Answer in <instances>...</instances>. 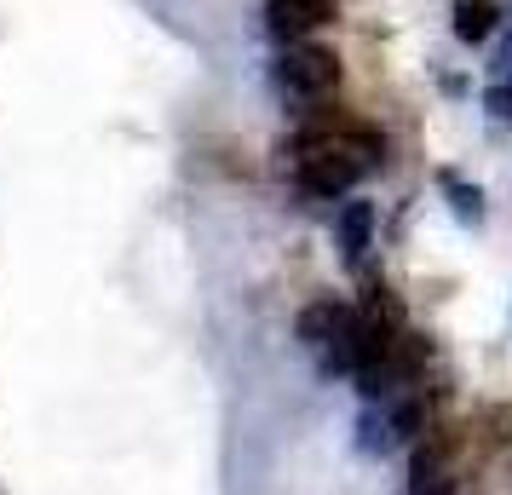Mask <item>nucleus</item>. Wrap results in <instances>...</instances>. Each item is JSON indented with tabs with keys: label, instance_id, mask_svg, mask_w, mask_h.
<instances>
[{
	"label": "nucleus",
	"instance_id": "423d86ee",
	"mask_svg": "<svg viewBox=\"0 0 512 495\" xmlns=\"http://www.w3.org/2000/svg\"><path fill=\"white\" fill-rule=\"evenodd\" d=\"M449 29L461 47H484L501 29V0H449Z\"/></svg>",
	"mask_w": 512,
	"mask_h": 495
},
{
	"label": "nucleus",
	"instance_id": "7ed1b4c3",
	"mask_svg": "<svg viewBox=\"0 0 512 495\" xmlns=\"http://www.w3.org/2000/svg\"><path fill=\"white\" fill-rule=\"evenodd\" d=\"M340 58L328 47H311V41H288L277 52V64H271V81H277L288 98H300V104H317L340 87Z\"/></svg>",
	"mask_w": 512,
	"mask_h": 495
},
{
	"label": "nucleus",
	"instance_id": "0eeeda50",
	"mask_svg": "<svg viewBox=\"0 0 512 495\" xmlns=\"http://www.w3.org/2000/svg\"><path fill=\"white\" fill-rule=\"evenodd\" d=\"M340 317H346V300H334V294H317V300H305L300 317H294V334H300L305 352H323L334 329H340Z\"/></svg>",
	"mask_w": 512,
	"mask_h": 495
},
{
	"label": "nucleus",
	"instance_id": "9b49d317",
	"mask_svg": "<svg viewBox=\"0 0 512 495\" xmlns=\"http://www.w3.org/2000/svg\"><path fill=\"white\" fill-rule=\"evenodd\" d=\"M357 449L363 455H386L392 449V426H386L380 403H363V415H357Z\"/></svg>",
	"mask_w": 512,
	"mask_h": 495
},
{
	"label": "nucleus",
	"instance_id": "f257e3e1",
	"mask_svg": "<svg viewBox=\"0 0 512 495\" xmlns=\"http://www.w3.org/2000/svg\"><path fill=\"white\" fill-rule=\"evenodd\" d=\"M294 167H300V185L311 196H346L369 173V156L346 139H311V133H300L294 139Z\"/></svg>",
	"mask_w": 512,
	"mask_h": 495
},
{
	"label": "nucleus",
	"instance_id": "1a4fd4ad",
	"mask_svg": "<svg viewBox=\"0 0 512 495\" xmlns=\"http://www.w3.org/2000/svg\"><path fill=\"white\" fill-rule=\"evenodd\" d=\"M438 190L449 196V213H455L461 225H484V190H478V185H466L461 173H449V167H443Z\"/></svg>",
	"mask_w": 512,
	"mask_h": 495
},
{
	"label": "nucleus",
	"instance_id": "20e7f679",
	"mask_svg": "<svg viewBox=\"0 0 512 495\" xmlns=\"http://www.w3.org/2000/svg\"><path fill=\"white\" fill-rule=\"evenodd\" d=\"M323 24H334V0H265V29L277 35L282 47L317 35Z\"/></svg>",
	"mask_w": 512,
	"mask_h": 495
},
{
	"label": "nucleus",
	"instance_id": "ddd939ff",
	"mask_svg": "<svg viewBox=\"0 0 512 495\" xmlns=\"http://www.w3.org/2000/svg\"><path fill=\"white\" fill-rule=\"evenodd\" d=\"M495 75H501V81H512V35L501 41V52H495Z\"/></svg>",
	"mask_w": 512,
	"mask_h": 495
},
{
	"label": "nucleus",
	"instance_id": "4468645a",
	"mask_svg": "<svg viewBox=\"0 0 512 495\" xmlns=\"http://www.w3.org/2000/svg\"><path fill=\"white\" fill-rule=\"evenodd\" d=\"M455 495H461V490H455Z\"/></svg>",
	"mask_w": 512,
	"mask_h": 495
},
{
	"label": "nucleus",
	"instance_id": "39448f33",
	"mask_svg": "<svg viewBox=\"0 0 512 495\" xmlns=\"http://www.w3.org/2000/svg\"><path fill=\"white\" fill-rule=\"evenodd\" d=\"M374 225H380L374 202H346V208L334 213V248H340L346 265H363V254L374 248Z\"/></svg>",
	"mask_w": 512,
	"mask_h": 495
},
{
	"label": "nucleus",
	"instance_id": "f03ea898",
	"mask_svg": "<svg viewBox=\"0 0 512 495\" xmlns=\"http://www.w3.org/2000/svg\"><path fill=\"white\" fill-rule=\"evenodd\" d=\"M409 455V495H455L461 490V455L466 438L455 426H426Z\"/></svg>",
	"mask_w": 512,
	"mask_h": 495
},
{
	"label": "nucleus",
	"instance_id": "6e6552de",
	"mask_svg": "<svg viewBox=\"0 0 512 495\" xmlns=\"http://www.w3.org/2000/svg\"><path fill=\"white\" fill-rule=\"evenodd\" d=\"M461 438H466V449L472 444L478 449H512V403H484Z\"/></svg>",
	"mask_w": 512,
	"mask_h": 495
},
{
	"label": "nucleus",
	"instance_id": "9d476101",
	"mask_svg": "<svg viewBox=\"0 0 512 495\" xmlns=\"http://www.w3.org/2000/svg\"><path fill=\"white\" fill-rule=\"evenodd\" d=\"M357 311H363V317H374V323H392V329H403V323H409V317H403V300H397V288L380 283V277H369V283H363Z\"/></svg>",
	"mask_w": 512,
	"mask_h": 495
},
{
	"label": "nucleus",
	"instance_id": "f8f14e48",
	"mask_svg": "<svg viewBox=\"0 0 512 495\" xmlns=\"http://www.w3.org/2000/svg\"><path fill=\"white\" fill-rule=\"evenodd\" d=\"M484 110L501 121V127H512V81H489L484 87Z\"/></svg>",
	"mask_w": 512,
	"mask_h": 495
}]
</instances>
